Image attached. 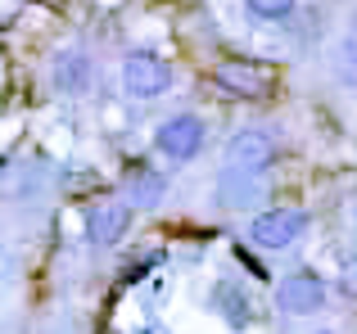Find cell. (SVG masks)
<instances>
[{
    "mask_svg": "<svg viewBox=\"0 0 357 334\" xmlns=\"http://www.w3.org/2000/svg\"><path fill=\"white\" fill-rule=\"evenodd\" d=\"M118 86L127 100H163L176 86V68L158 50H127L118 63Z\"/></svg>",
    "mask_w": 357,
    "mask_h": 334,
    "instance_id": "1",
    "label": "cell"
},
{
    "mask_svg": "<svg viewBox=\"0 0 357 334\" xmlns=\"http://www.w3.org/2000/svg\"><path fill=\"white\" fill-rule=\"evenodd\" d=\"M204 150H208V122H204L199 113H190V109L167 113L163 122L154 127V154H158V159H167L172 167L195 163Z\"/></svg>",
    "mask_w": 357,
    "mask_h": 334,
    "instance_id": "2",
    "label": "cell"
},
{
    "mask_svg": "<svg viewBox=\"0 0 357 334\" xmlns=\"http://www.w3.org/2000/svg\"><path fill=\"white\" fill-rule=\"evenodd\" d=\"M271 303H276L280 317H317V312L331 303V285H326L321 271L298 267V271H289V276H280V280H276Z\"/></svg>",
    "mask_w": 357,
    "mask_h": 334,
    "instance_id": "3",
    "label": "cell"
},
{
    "mask_svg": "<svg viewBox=\"0 0 357 334\" xmlns=\"http://www.w3.org/2000/svg\"><path fill=\"white\" fill-rule=\"evenodd\" d=\"M303 235H307V212L294 208V203H285V208H262V212H253V221H249V244L262 248V253H285V248H294Z\"/></svg>",
    "mask_w": 357,
    "mask_h": 334,
    "instance_id": "4",
    "label": "cell"
},
{
    "mask_svg": "<svg viewBox=\"0 0 357 334\" xmlns=\"http://www.w3.org/2000/svg\"><path fill=\"white\" fill-rule=\"evenodd\" d=\"M276 163H280V141H276V132H271V127H240V132L227 141V163H222V167L267 176Z\"/></svg>",
    "mask_w": 357,
    "mask_h": 334,
    "instance_id": "5",
    "label": "cell"
},
{
    "mask_svg": "<svg viewBox=\"0 0 357 334\" xmlns=\"http://www.w3.org/2000/svg\"><path fill=\"white\" fill-rule=\"evenodd\" d=\"M131 221H136V208H131L127 199H100L86 208V221H82V230H86V244L96 248V253H109V248H118L122 239H127Z\"/></svg>",
    "mask_w": 357,
    "mask_h": 334,
    "instance_id": "6",
    "label": "cell"
},
{
    "mask_svg": "<svg viewBox=\"0 0 357 334\" xmlns=\"http://www.w3.org/2000/svg\"><path fill=\"white\" fill-rule=\"evenodd\" d=\"M96 86V59L82 45H59L50 54V90L59 100H82Z\"/></svg>",
    "mask_w": 357,
    "mask_h": 334,
    "instance_id": "7",
    "label": "cell"
},
{
    "mask_svg": "<svg viewBox=\"0 0 357 334\" xmlns=\"http://www.w3.org/2000/svg\"><path fill=\"white\" fill-rule=\"evenodd\" d=\"M208 308L222 317V326H227V330H236V334H244V330H253V326H258V308H253L249 289H244L236 276H222V280L213 285Z\"/></svg>",
    "mask_w": 357,
    "mask_h": 334,
    "instance_id": "8",
    "label": "cell"
},
{
    "mask_svg": "<svg viewBox=\"0 0 357 334\" xmlns=\"http://www.w3.org/2000/svg\"><path fill=\"white\" fill-rule=\"evenodd\" d=\"M262 194H267V176L236 172V167H222L218 185H213V199H218L222 212H249L262 203Z\"/></svg>",
    "mask_w": 357,
    "mask_h": 334,
    "instance_id": "9",
    "label": "cell"
},
{
    "mask_svg": "<svg viewBox=\"0 0 357 334\" xmlns=\"http://www.w3.org/2000/svg\"><path fill=\"white\" fill-rule=\"evenodd\" d=\"M122 199H127L136 212L163 208V199H167V176L158 172V167H149V163H136L127 172V181H122Z\"/></svg>",
    "mask_w": 357,
    "mask_h": 334,
    "instance_id": "10",
    "label": "cell"
},
{
    "mask_svg": "<svg viewBox=\"0 0 357 334\" xmlns=\"http://www.w3.org/2000/svg\"><path fill=\"white\" fill-rule=\"evenodd\" d=\"M218 86L222 90H231V95H240V100H258V95H267L271 90V72L262 68V63H244V59H227V63H218Z\"/></svg>",
    "mask_w": 357,
    "mask_h": 334,
    "instance_id": "11",
    "label": "cell"
},
{
    "mask_svg": "<svg viewBox=\"0 0 357 334\" xmlns=\"http://www.w3.org/2000/svg\"><path fill=\"white\" fill-rule=\"evenodd\" d=\"M244 14L253 18V23H289L298 9V0H240Z\"/></svg>",
    "mask_w": 357,
    "mask_h": 334,
    "instance_id": "12",
    "label": "cell"
},
{
    "mask_svg": "<svg viewBox=\"0 0 357 334\" xmlns=\"http://www.w3.org/2000/svg\"><path fill=\"white\" fill-rule=\"evenodd\" d=\"M340 50H344V63H349V68H357V18L349 23V32H344Z\"/></svg>",
    "mask_w": 357,
    "mask_h": 334,
    "instance_id": "13",
    "label": "cell"
},
{
    "mask_svg": "<svg viewBox=\"0 0 357 334\" xmlns=\"http://www.w3.org/2000/svg\"><path fill=\"white\" fill-rule=\"evenodd\" d=\"M344 294H357V257H349V262H344Z\"/></svg>",
    "mask_w": 357,
    "mask_h": 334,
    "instance_id": "14",
    "label": "cell"
},
{
    "mask_svg": "<svg viewBox=\"0 0 357 334\" xmlns=\"http://www.w3.org/2000/svg\"><path fill=\"white\" fill-rule=\"evenodd\" d=\"M307 334H344V330H335V326H317V330H307Z\"/></svg>",
    "mask_w": 357,
    "mask_h": 334,
    "instance_id": "15",
    "label": "cell"
},
{
    "mask_svg": "<svg viewBox=\"0 0 357 334\" xmlns=\"http://www.w3.org/2000/svg\"><path fill=\"white\" fill-rule=\"evenodd\" d=\"M353 226H357V212H353Z\"/></svg>",
    "mask_w": 357,
    "mask_h": 334,
    "instance_id": "16",
    "label": "cell"
},
{
    "mask_svg": "<svg viewBox=\"0 0 357 334\" xmlns=\"http://www.w3.org/2000/svg\"><path fill=\"white\" fill-rule=\"evenodd\" d=\"M136 334H149V330H136Z\"/></svg>",
    "mask_w": 357,
    "mask_h": 334,
    "instance_id": "17",
    "label": "cell"
},
{
    "mask_svg": "<svg viewBox=\"0 0 357 334\" xmlns=\"http://www.w3.org/2000/svg\"><path fill=\"white\" fill-rule=\"evenodd\" d=\"M0 5H5V0H0Z\"/></svg>",
    "mask_w": 357,
    "mask_h": 334,
    "instance_id": "18",
    "label": "cell"
}]
</instances>
